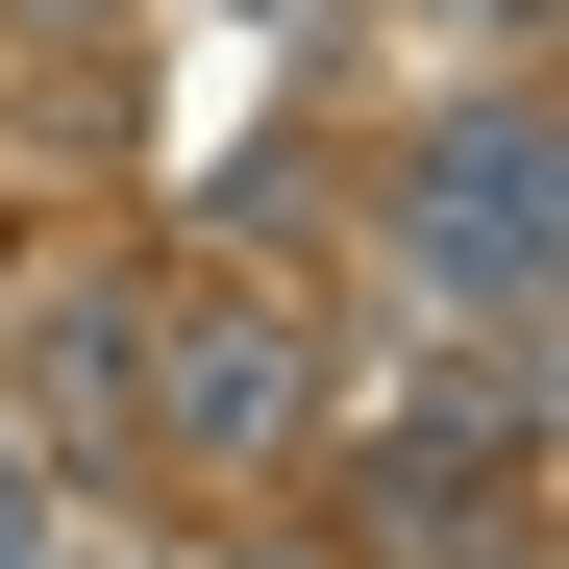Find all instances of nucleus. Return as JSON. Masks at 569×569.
Instances as JSON below:
<instances>
[{
    "label": "nucleus",
    "instance_id": "obj_4",
    "mask_svg": "<svg viewBox=\"0 0 569 569\" xmlns=\"http://www.w3.org/2000/svg\"><path fill=\"white\" fill-rule=\"evenodd\" d=\"M0 545H26V446H0Z\"/></svg>",
    "mask_w": 569,
    "mask_h": 569
},
{
    "label": "nucleus",
    "instance_id": "obj_2",
    "mask_svg": "<svg viewBox=\"0 0 569 569\" xmlns=\"http://www.w3.org/2000/svg\"><path fill=\"white\" fill-rule=\"evenodd\" d=\"M149 347H173V371H149V421L199 446V470H248V446H298V397H322V371H298V322H272V298H173Z\"/></svg>",
    "mask_w": 569,
    "mask_h": 569
},
{
    "label": "nucleus",
    "instance_id": "obj_5",
    "mask_svg": "<svg viewBox=\"0 0 569 569\" xmlns=\"http://www.w3.org/2000/svg\"><path fill=\"white\" fill-rule=\"evenodd\" d=\"M26 26H100V0H26Z\"/></svg>",
    "mask_w": 569,
    "mask_h": 569
},
{
    "label": "nucleus",
    "instance_id": "obj_1",
    "mask_svg": "<svg viewBox=\"0 0 569 569\" xmlns=\"http://www.w3.org/2000/svg\"><path fill=\"white\" fill-rule=\"evenodd\" d=\"M397 272L421 298H470V371H545V100H470L397 149Z\"/></svg>",
    "mask_w": 569,
    "mask_h": 569
},
{
    "label": "nucleus",
    "instance_id": "obj_3",
    "mask_svg": "<svg viewBox=\"0 0 569 569\" xmlns=\"http://www.w3.org/2000/svg\"><path fill=\"white\" fill-rule=\"evenodd\" d=\"M446 26H470V50H520V26H545V0H446Z\"/></svg>",
    "mask_w": 569,
    "mask_h": 569
}]
</instances>
